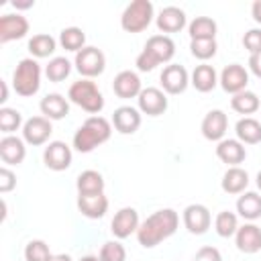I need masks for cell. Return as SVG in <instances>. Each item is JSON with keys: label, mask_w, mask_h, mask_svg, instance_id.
Wrapping results in <instances>:
<instances>
[{"label": "cell", "mask_w": 261, "mask_h": 261, "mask_svg": "<svg viewBox=\"0 0 261 261\" xmlns=\"http://www.w3.org/2000/svg\"><path fill=\"white\" fill-rule=\"evenodd\" d=\"M75 188H77V194L80 196H88V194H102L104 192V177L94 171V169H86L77 175V181H75Z\"/></svg>", "instance_id": "obj_29"}, {"label": "cell", "mask_w": 261, "mask_h": 261, "mask_svg": "<svg viewBox=\"0 0 261 261\" xmlns=\"http://www.w3.org/2000/svg\"><path fill=\"white\" fill-rule=\"evenodd\" d=\"M218 82H220V86H222L224 92H228V94L234 96V94L247 90V84H249V71H247L241 63H230V65H226V67L222 69Z\"/></svg>", "instance_id": "obj_12"}, {"label": "cell", "mask_w": 261, "mask_h": 261, "mask_svg": "<svg viewBox=\"0 0 261 261\" xmlns=\"http://www.w3.org/2000/svg\"><path fill=\"white\" fill-rule=\"evenodd\" d=\"M186 22V12L177 6H165L155 18V24L161 33H179Z\"/></svg>", "instance_id": "obj_22"}, {"label": "cell", "mask_w": 261, "mask_h": 261, "mask_svg": "<svg viewBox=\"0 0 261 261\" xmlns=\"http://www.w3.org/2000/svg\"><path fill=\"white\" fill-rule=\"evenodd\" d=\"M243 47L255 55V53H261V29H251L243 35Z\"/></svg>", "instance_id": "obj_40"}, {"label": "cell", "mask_w": 261, "mask_h": 261, "mask_svg": "<svg viewBox=\"0 0 261 261\" xmlns=\"http://www.w3.org/2000/svg\"><path fill=\"white\" fill-rule=\"evenodd\" d=\"M179 224V216L175 210L171 208H161L157 212H153L151 216H147L137 230V241L141 247L145 249H153L159 243H163L165 239H169Z\"/></svg>", "instance_id": "obj_1"}, {"label": "cell", "mask_w": 261, "mask_h": 261, "mask_svg": "<svg viewBox=\"0 0 261 261\" xmlns=\"http://www.w3.org/2000/svg\"><path fill=\"white\" fill-rule=\"evenodd\" d=\"M55 47H57V41H55L51 35H47V33L33 35V39L29 41V51H31V55L37 57V59H43V57L53 55Z\"/></svg>", "instance_id": "obj_32"}, {"label": "cell", "mask_w": 261, "mask_h": 261, "mask_svg": "<svg viewBox=\"0 0 261 261\" xmlns=\"http://www.w3.org/2000/svg\"><path fill=\"white\" fill-rule=\"evenodd\" d=\"M214 228H216L218 237H222V239L234 237L237 230H239V216H237L234 212L222 210V212H218L216 218H214Z\"/></svg>", "instance_id": "obj_34"}, {"label": "cell", "mask_w": 261, "mask_h": 261, "mask_svg": "<svg viewBox=\"0 0 261 261\" xmlns=\"http://www.w3.org/2000/svg\"><path fill=\"white\" fill-rule=\"evenodd\" d=\"M43 161L51 171H65L71 165V149L63 141H51L43 151Z\"/></svg>", "instance_id": "obj_9"}, {"label": "cell", "mask_w": 261, "mask_h": 261, "mask_svg": "<svg viewBox=\"0 0 261 261\" xmlns=\"http://www.w3.org/2000/svg\"><path fill=\"white\" fill-rule=\"evenodd\" d=\"M251 14H253V20L261 24V0H255L253 6H251Z\"/></svg>", "instance_id": "obj_45"}, {"label": "cell", "mask_w": 261, "mask_h": 261, "mask_svg": "<svg viewBox=\"0 0 261 261\" xmlns=\"http://www.w3.org/2000/svg\"><path fill=\"white\" fill-rule=\"evenodd\" d=\"M71 73V63L65 59V57H53L47 67H45V75L49 82H63L67 75Z\"/></svg>", "instance_id": "obj_35"}, {"label": "cell", "mask_w": 261, "mask_h": 261, "mask_svg": "<svg viewBox=\"0 0 261 261\" xmlns=\"http://www.w3.org/2000/svg\"><path fill=\"white\" fill-rule=\"evenodd\" d=\"M249 69H251L253 75L261 77V53H255V55L249 57Z\"/></svg>", "instance_id": "obj_44"}, {"label": "cell", "mask_w": 261, "mask_h": 261, "mask_svg": "<svg viewBox=\"0 0 261 261\" xmlns=\"http://www.w3.org/2000/svg\"><path fill=\"white\" fill-rule=\"evenodd\" d=\"M33 4H35L33 0H31V2H16V0H12V6H14V8H20V10H24V8H31Z\"/></svg>", "instance_id": "obj_46"}, {"label": "cell", "mask_w": 261, "mask_h": 261, "mask_svg": "<svg viewBox=\"0 0 261 261\" xmlns=\"http://www.w3.org/2000/svg\"><path fill=\"white\" fill-rule=\"evenodd\" d=\"M190 84H192V86H194L198 92H202V94H206V92H212V90L216 88V84H218V75H216V69H214L212 65H208V63L196 65V69L192 71Z\"/></svg>", "instance_id": "obj_25"}, {"label": "cell", "mask_w": 261, "mask_h": 261, "mask_svg": "<svg viewBox=\"0 0 261 261\" xmlns=\"http://www.w3.org/2000/svg\"><path fill=\"white\" fill-rule=\"evenodd\" d=\"M39 108H41L43 116L49 118V120H61L69 114V102L61 94H47L41 100Z\"/></svg>", "instance_id": "obj_24"}, {"label": "cell", "mask_w": 261, "mask_h": 261, "mask_svg": "<svg viewBox=\"0 0 261 261\" xmlns=\"http://www.w3.org/2000/svg\"><path fill=\"white\" fill-rule=\"evenodd\" d=\"M212 216L204 204H190L184 210V226L192 234H204L210 228Z\"/></svg>", "instance_id": "obj_10"}, {"label": "cell", "mask_w": 261, "mask_h": 261, "mask_svg": "<svg viewBox=\"0 0 261 261\" xmlns=\"http://www.w3.org/2000/svg\"><path fill=\"white\" fill-rule=\"evenodd\" d=\"M159 82H161V88L163 92L171 94V96H177L181 92H186L188 84H190V75H188V69L179 63H169L163 67L161 75H159Z\"/></svg>", "instance_id": "obj_7"}, {"label": "cell", "mask_w": 261, "mask_h": 261, "mask_svg": "<svg viewBox=\"0 0 261 261\" xmlns=\"http://www.w3.org/2000/svg\"><path fill=\"white\" fill-rule=\"evenodd\" d=\"M14 188H16V175L8 167H2L0 169V192L2 194H8Z\"/></svg>", "instance_id": "obj_43"}, {"label": "cell", "mask_w": 261, "mask_h": 261, "mask_svg": "<svg viewBox=\"0 0 261 261\" xmlns=\"http://www.w3.org/2000/svg\"><path fill=\"white\" fill-rule=\"evenodd\" d=\"M202 135L208 141H222L226 128H228V118L222 110H210L204 118H202Z\"/></svg>", "instance_id": "obj_19"}, {"label": "cell", "mask_w": 261, "mask_h": 261, "mask_svg": "<svg viewBox=\"0 0 261 261\" xmlns=\"http://www.w3.org/2000/svg\"><path fill=\"white\" fill-rule=\"evenodd\" d=\"M59 43L65 51H82L86 47V33L80 27H67L59 33Z\"/></svg>", "instance_id": "obj_33"}, {"label": "cell", "mask_w": 261, "mask_h": 261, "mask_svg": "<svg viewBox=\"0 0 261 261\" xmlns=\"http://www.w3.org/2000/svg\"><path fill=\"white\" fill-rule=\"evenodd\" d=\"M151 20H153V4L149 0H133L120 16V27L126 33H141L151 24Z\"/></svg>", "instance_id": "obj_5"}, {"label": "cell", "mask_w": 261, "mask_h": 261, "mask_svg": "<svg viewBox=\"0 0 261 261\" xmlns=\"http://www.w3.org/2000/svg\"><path fill=\"white\" fill-rule=\"evenodd\" d=\"M12 88L22 98H31L39 92V88H41V65L37 63V59L27 57V59L18 61V65L12 73Z\"/></svg>", "instance_id": "obj_3"}, {"label": "cell", "mask_w": 261, "mask_h": 261, "mask_svg": "<svg viewBox=\"0 0 261 261\" xmlns=\"http://www.w3.org/2000/svg\"><path fill=\"white\" fill-rule=\"evenodd\" d=\"M27 157L24 139H18L14 135H6L0 139V159L6 165H20Z\"/></svg>", "instance_id": "obj_17"}, {"label": "cell", "mask_w": 261, "mask_h": 261, "mask_svg": "<svg viewBox=\"0 0 261 261\" xmlns=\"http://www.w3.org/2000/svg\"><path fill=\"white\" fill-rule=\"evenodd\" d=\"M29 33V20L22 14H2L0 16V43L22 39Z\"/></svg>", "instance_id": "obj_14"}, {"label": "cell", "mask_w": 261, "mask_h": 261, "mask_svg": "<svg viewBox=\"0 0 261 261\" xmlns=\"http://www.w3.org/2000/svg\"><path fill=\"white\" fill-rule=\"evenodd\" d=\"M237 139L243 145H257L261 143V122L253 116H245L234 124Z\"/></svg>", "instance_id": "obj_26"}, {"label": "cell", "mask_w": 261, "mask_h": 261, "mask_svg": "<svg viewBox=\"0 0 261 261\" xmlns=\"http://www.w3.org/2000/svg\"><path fill=\"white\" fill-rule=\"evenodd\" d=\"M67 98L75 104V106H80L82 110H86V112H90V114H100L102 112V108H104V96H102V92L98 90V86H96V82H92V80H77V82H73L71 86H69V92H67Z\"/></svg>", "instance_id": "obj_4"}, {"label": "cell", "mask_w": 261, "mask_h": 261, "mask_svg": "<svg viewBox=\"0 0 261 261\" xmlns=\"http://www.w3.org/2000/svg\"><path fill=\"white\" fill-rule=\"evenodd\" d=\"M80 261H102L100 257H96V255H86V257H82Z\"/></svg>", "instance_id": "obj_49"}, {"label": "cell", "mask_w": 261, "mask_h": 261, "mask_svg": "<svg viewBox=\"0 0 261 261\" xmlns=\"http://www.w3.org/2000/svg\"><path fill=\"white\" fill-rule=\"evenodd\" d=\"M226 194H243L249 186V173L243 167H228L220 181Z\"/></svg>", "instance_id": "obj_27"}, {"label": "cell", "mask_w": 261, "mask_h": 261, "mask_svg": "<svg viewBox=\"0 0 261 261\" xmlns=\"http://www.w3.org/2000/svg\"><path fill=\"white\" fill-rule=\"evenodd\" d=\"M259 106H261L259 104V96L255 92H251V90H243V92H239V94H234L230 98V108L234 112H239V114H245V116L257 112Z\"/></svg>", "instance_id": "obj_30"}, {"label": "cell", "mask_w": 261, "mask_h": 261, "mask_svg": "<svg viewBox=\"0 0 261 261\" xmlns=\"http://www.w3.org/2000/svg\"><path fill=\"white\" fill-rule=\"evenodd\" d=\"M0 88H2V96H0V102L4 104V102L8 100V86H6V82H0Z\"/></svg>", "instance_id": "obj_47"}, {"label": "cell", "mask_w": 261, "mask_h": 261, "mask_svg": "<svg viewBox=\"0 0 261 261\" xmlns=\"http://www.w3.org/2000/svg\"><path fill=\"white\" fill-rule=\"evenodd\" d=\"M77 210L92 220L102 218L108 212V198L102 194H88V196H80L77 194Z\"/></svg>", "instance_id": "obj_21"}, {"label": "cell", "mask_w": 261, "mask_h": 261, "mask_svg": "<svg viewBox=\"0 0 261 261\" xmlns=\"http://www.w3.org/2000/svg\"><path fill=\"white\" fill-rule=\"evenodd\" d=\"M73 65L82 77L92 80V77H98L106 69V57L98 47H84L82 51L75 53Z\"/></svg>", "instance_id": "obj_6"}, {"label": "cell", "mask_w": 261, "mask_h": 261, "mask_svg": "<svg viewBox=\"0 0 261 261\" xmlns=\"http://www.w3.org/2000/svg\"><path fill=\"white\" fill-rule=\"evenodd\" d=\"M22 124V116L18 110L14 108H8V106H2L0 108V130L6 133V135H12L14 130H18Z\"/></svg>", "instance_id": "obj_37"}, {"label": "cell", "mask_w": 261, "mask_h": 261, "mask_svg": "<svg viewBox=\"0 0 261 261\" xmlns=\"http://www.w3.org/2000/svg\"><path fill=\"white\" fill-rule=\"evenodd\" d=\"M135 65H137V69H139V71H153V69H155L157 65H161V63H159V61H157L149 51H145V49H143V51L137 55Z\"/></svg>", "instance_id": "obj_41"}, {"label": "cell", "mask_w": 261, "mask_h": 261, "mask_svg": "<svg viewBox=\"0 0 261 261\" xmlns=\"http://www.w3.org/2000/svg\"><path fill=\"white\" fill-rule=\"evenodd\" d=\"M137 100H139V110L147 116H159L167 110V98L159 88H143Z\"/></svg>", "instance_id": "obj_13"}, {"label": "cell", "mask_w": 261, "mask_h": 261, "mask_svg": "<svg viewBox=\"0 0 261 261\" xmlns=\"http://www.w3.org/2000/svg\"><path fill=\"white\" fill-rule=\"evenodd\" d=\"M51 133H53L51 120L45 118V116H31L22 124V139H24V143H29L33 147H39V145L47 143Z\"/></svg>", "instance_id": "obj_8"}, {"label": "cell", "mask_w": 261, "mask_h": 261, "mask_svg": "<svg viewBox=\"0 0 261 261\" xmlns=\"http://www.w3.org/2000/svg\"><path fill=\"white\" fill-rule=\"evenodd\" d=\"M98 257L102 261H126V249L118 241H108L102 245Z\"/></svg>", "instance_id": "obj_39"}, {"label": "cell", "mask_w": 261, "mask_h": 261, "mask_svg": "<svg viewBox=\"0 0 261 261\" xmlns=\"http://www.w3.org/2000/svg\"><path fill=\"white\" fill-rule=\"evenodd\" d=\"M216 39H198V41H190V51L196 59L200 61H208L210 57L216 55Z\"/></svg>", "instance_id": "obj_36"}, {"label": "cell", "mask_w": 261, "mask_h": 261, "mask_svg": "<svg viewBox=\"0 0 261 261\" xmlns=\"http://www.w3.org/2000/svg\"><path fill=\"white\" fill-rule=\"evenodd\" d=\"M216 157L230 167H239L247 157V149L239 139H222L216 145Z\"/></svg>", "instance_id": "obj_20"}, {"label": "cell", "mask_w": 261, "mask_h": 261, "mask_svg": "<svg viewBox=\"0 0 261 261\" xmlns=\"http://www.w3.org/2000/svg\"><path fill=\"white\" fill-rule=\"evenodd\" d=\"M49 261H71V257L65 255V253H59V255H51Z\"/></svg>", "instance_id": "obj_48"}, {"label": "cell", "mask_w": 261, "mask_h": 261, "mask_svg": "<svg viewBox=\"0 0 261 261\" xmlns=\"http://www.w3.org/2000/svg\"><path fill=\"white\" fill-rule=\"evenodd\" d=\"M112 126L120 135H133L141 126V112L133 106H120L112 114Z\"/></svg>", "instance_id": "obj_18"}, {"label": "cell", "mask_w": 261, "mask_h": 261, "mask_svg": "<svg viewBox=\"0 0 261 261\" xmlns=\"http://www.w3.org/2000/svg\"><path fill=\"white\" fill-rule=\"evenodd\" d=\"M257 188H259V190H261V171H259V173H257Z\"/></svg>", "instance_id": "obj_50"}, {"label": "cell", "mask_w": 261, "mask_h": 261, "mask_svg": "<svg viewBox=\"0 0 261 261\" xmlns=\"http://www.w3.org/2000/svg\"><path fill=\"white\" fill-rule=\"evenodd\" d=\"M112 90L118 98L122 100H128V98H139V94L143 92V86H141V77L130 71V69H124L120 73H116L114 82H112Z\"/></svg>", "instance_id": "obj_15"}, {"label": "cell", "mask_w": 261, "mask_h": 261, "mask_svg": "<svg viewBox=\"0 0 261 261\" xmlns=\"http://www.w3.org/2000/svg\"><path fill=\"white\" fill-rule=\"evenodd\" d=\"M237 212L245 220H257L261 218V196L257 192H243L237 200Z\"/></svg>", "instance_id": "obj_28"}, {"label": "cell", "mask_w": 261, "mask_h": 261, "mask_svg": "<svg viewBox=\"0 0 261 261\" xmlns=\"http://www.w3.org/2000/svg\"><path fill=\"white\" fill-rule=\"evenodd\" d=\"M216 20H212L210 16H196L190 24H188V33L192 37V41L198 39H214L216 37Z\"/></svg>", "instance_id": "obj_31"}, {"label": "cell", "mask_w": 261, "mask_h": 261, "mask_svg": "<svg viewBox=\"0 0 261 261\" xmlns=\"http://www.w3.org/2000/svg\"><path fill=\"white\" fill-rule=\"evenodd\" d=\"M139 224H141L139 222V212L130 206H124L114 214V218L110 222V230L116 239H126L133 232L139 230Z\"/></svg>", "instance_id": "obj_11"}, {"label": "cell", "mask_w": 261, "mask_h": 261, "mask_svg": "<svg viewBox=\"0 0 261 261\" xmlns=\"http://www.w3.org/2000/svg\"><path fill=\"white\" fill-rule=\"evenodd\" d=\"M234 243L241 253H247V255L259 253L261 251V228L253 222L239 226V230L234 234Z\"/></svg>", "instance_id": "obj_16"}, {"label": "cell", "mask_w": 261, "mask_h": 261, "mask_svg": "<svg viewBox=\"0 0 261 261\" xmlns=\"http://www.w3.org/2000/svg\"><path fill=\"white\" fill-rule=\"evenodd\" d=\"M51 257V251H49V245L41 239H35V241H29L27 247H24V259L27 261H49Z\"/></svg>", "instance_id": "obj_38"}, {"label": "cell", "mask_w": 261, "mask_h": 261, "mask_svg": "<svg viewBox=\"0 0 261 261\" xmlns=\"http://www.w3.org/2000/svg\"><path fill=\"white\" fill-rule=\"evenodd\" d=\"M145 51H149L159 63H167L175 55V43L167 35H153L147 39Z\"/></svg>", "instance_id": "obj_23"}, {"label": "cell", "mask_w": 261, "mask_h": 261, "mask_svg": "<svg viewBox=\"0 0 261 261\" xmlns=\"http://www.w3.org/2000/svg\"><path fill=\"white\" fill-rule=\"evenodd\" d=\"M194 261H222V255H220V251H218L216 247L206 245V247H200V249L196 251Z\"/></svg>", "instance_id": "obj_42"}, {"label": "cell", "mask_w": 261, "mask_h": 261, "mask_svg": "<svg viewBox=\"0 0 261 261\" xmlns=\"http://www.w3.org/2000/svg\"><path fill=\"white\" fill-rule=\"evenodd\" d=\"M112 135V126L104 116H90L73 135V149L80 153H90Z\"/></svg>", "instance_id": "obj_2"}]
</instances>
